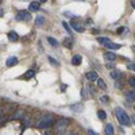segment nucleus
Returning a JSON list of instances; mask_svg holds the SVG:
<instances>
[{"label":"nucleus","instance_id":"28","mask_svg":"<svg viewBox=\"0 0 135 135\" xmlns=\"http://www.w3.org/2000/svg\"><path fill=\"white\" fill-rule=\"evenodd\" d=\"M126 30H128V28H126V27H120V28L118 30V34H123V32H124Z\"/></svg>","mask_w":135,"mask_h":135},{"label":"nucleus","instance_id":"33","mask_svg":"<svg viewBox=\"0 0 135 135\" xmlns=\"http://www.w3.org/2000/svg\"><path fill=\"white\" fill-rule=\"evenodd\" d=\"M45 2H47V0H39V3H45Z\"/></svg>","mask_w":135,"mask_h":135},{"label":"nucleus","instance_id":"35","mask_svg":"<svg viewBox=\"0 0 135 135\" xmlns=\"http://www.w3.org/2000/svg\"><path fill=\"white\" fill-rule=\"evenodd\" d=\"M132 120H134V123H135V116H134V118H132Z\"/></svg>","mask_w":135,"mask_h":135},{"label":"nucleus","instance_id":"7","mask_svg":"<svg viewBox=\"0 0 135 135\" xmlns=\"http://www.w3.org/2000/svg\"><path fill=\"white\" fill-rule=\"evenodd\" d=\"M86 78H88L89 81H96L97 78H99V76H97L96 72H88L86 73Z\"/></svg>","mask_w":135,"mask_h":135},{"label":"nucleus","instance_id":"15","mask_svg":"<svg viewBox=\"0 0 135 135\" xmlns=\"http://www.w3.org/2000/svg\"><path fill=\"white\" fill-rule=\"evenodd\" d=\"M70 108H72V111L81 112V111L84 109V105H81V104H73V105H70Z\"/></svg>","mask_w":135,"mask_h":135},{"label":"nucleus","instance_id":"24","mask_svg":"<svg viewBox=\"0 0 135 135\" xmlns=\"http://www.w3.org/2000/svg\"><path fill=\"white\" fill-rule=\"evenodd\" d=\"M81 97H83V99H85V100L89 97V96H88V91H86V88L81 89Z\"/></svg>","mask_w":135,"mask_h":135},{"label":"nucleus","instance_id":"4","mask_svg":"<svg viewBox=\"0 0 135 135\" xmlns=\"http://www.w3.org/2000/svg\"><path fill=\"white\" fill-rule=\"evenodd\" d=\"M68 126H69V120H68V119H61V120H58L57 123H55V130H57V131H62Z\"/></svg>","mask_w":135,"mask_h":135},{"label":"nucleus","instance_id":"38","mask_svg":"<svg viewBox=\"0 0 135 135\" xmlns=\"http://www.w3.org/2000/svg\"><path fill=\"white\" fill-rule=\"evenodd\" d=\"M65 135H66V134H65Z\"/></svg>","mask_w":135,"mask_h":135},{"label":"nucleus","instance_id":"1","mask_svg":"<svg viewBox=\"0 0 135 135\" xmlns=\"http://www.w3.org/2000/svg\"><path fill=\"white\" fill-rule=\"evenodd\" d=\"M116 116H118V120L122 123L123 126H130L131 124L130 116L127 115V112L123 111L122 108H116Z\"/></svg>","mask_w":135,"mask_h":135},{"label":"nucleus","instance_id":"3","mask_svg":"<svg viewBox=\"0 0 135 135\" xmlns=\"http://www.w3.org/2000/svg\"><path fill=\"white\" fill-rule=\"evenodd\" d=\"M16 20H25V22H28L31 19V14L27 12V11H19V12L16 14L15 16Z\"/></svg>","mask_w":135,"mask_h":135},{"label":"nucleus","instance_id":"26","mask_svg":"<svg viewBox=\"0 0 135 135\" xmlns=\"http://www.w3.org/2000/svg\"><path fill=\"white\" fill-rule=\"evenodd\" d=\"M49 62H50L51 65H54V66H58V62L55 61L54 58H51V57H49Z\"/></svg>","mask_w":135,"mask_h":135},{"label":"nucleus","instance_id":"30","mask_svg":"<svg viewBox=\"0 0 135 135\" xmlns=\"http://www.w3.org/2000/svg\"><path fill=\"white\" fill-rule=\"evenodd\" d=\"M88 134H89V135H99V134H97V132H95L93 130H89V131H88Z\"/></svg>","mask_w":135,"mask_h":135},{"label":"nucleus","instance_id":"16","mask_svg":"<svg viewBox=\"0 0 135 135\" xmlns=\"http://www.w3.org/2000/svg\"><path fill=\"white\" fill-rule=\"evenodd\" d=\"M111 77L114 78V80H119V78L122 77V73L119 70H112L111 72Z\"/></svg>","mask_w":135,"mask_h":135},{"label":"nucleus","instance_id":"8","mask_svg":"<svg viewBox=\"0 0 135 135\" xmlns=\"http://www.w3.org/2000/svg\"><path fill=\"white\" fill-rule=\"evenodd\" d=\"M70 27H72L73 30H76L77 32H83V31H84V27H83L81 25L76 23V22H73V20H72V25H70Z\"/></svg>","mask_w":135,"mask_h":135},{"label":"nucleus","instance_id":"14","mask_svg":"<svg viewBox=\"0 0 135 135\" xmlns=\"http://www.w3.org/2000/svg\"><path fill=\"white\" fill-rule=\"evenodd\" d=\"M72 64L73 65H80L81 64V55H78V54H76V55H73V58H72Z\"/></svg>","mask_w":135,"mask_h":135},{"label":"nucleus","instance_id":"10","mask_svg":"<svg viewBox=\"0 0 135 135\" xmlns=\"http://www.w3.org/2000/svg\"><path fill=\"white\" fill-rule=\"evenodd\" d=\"M126 100L128 101V103H134V101H135V91L127 92V95H126Z\"/></svg>","mask_w":135,"mask_h":135},{"label":"nucleus","instance_id":"31","mask_svg":"<svg viewBox=\"0 0 135 135\" xmlns=\"http://www.w3.org/2000/svg\"><path fill=\"white\" fill-rule=\"evenodd\" d=\"M101 101H108V97L107 96H103V97H101Z\"/></svg>","mask_w":135,"mask_h":135},{"label":"nucleus","instance_id":"11","mask_svg":"<svg viewBox=\"0 0 135 135\" xmlns=\"http://www.w3.org/2000/svg\"><path fill=\"white\" fill-rule=\"evenodd\" d=\"M16 64H18V58H16V57H11V58H8V60H7V62H6V65H7L8 68L15 66Z\"/></svg>","mask_w":135,"mask_h":135},{"label":"nucleus","instance_id":"5","mask_svg":"<svg viewBox=\"0 0 135 135\" xmlns=\"http://www.w3.org/2000/svg\"><path fill=\"white\" fill-rule=\"evenodd\" d=\"M105 47L107 49H109V50H119L120 49V45L119 43H114V42H107L105 43Z\"/></svg>","mask_w":135,"mask_h":135},{"label":"nucleus","instance_id":"17","mask_svg":"<svg viewBox=\"0 0 135 135\" xmlns=\"http://www.w3.org/2000/svg\"><path fill=\"white\" fill-rule=\"evenodd\" d=\"M97 116H99L100 120H105V118H107V112L103 111V109H100V111H97Z\"/></svg>","mask_w":135,"mask_h":135},{"label":"nucleus","instance_id":"25","mask_svg":"<svg viewBox=\"0 0 135 135\" xmlns=\"http://www.w3.org/2000/svg\"><path fill=\"white\" fill-rule=\"evenodd\" d=\"M34 76V72L32 70H28V72H26V74H25V78H31Z\"/></svg>","mask_w":135,"mask_h":135},{"label":"nucleus","instance_id":"9","mask_svg":"<svg viewBox=\"0 0 135 135\" xmlns=\"http://www.w3.org/2000/svg\"><path fill=\"white\" fill-rule=\"evenodd\" d=\"M104 134H105V135H114V134H115L114 126H112V124H107L105 128H104Z\"/></svg>","mask_w":135,"mask_h":135},{"label":"nucleus","instance_id":"20","mask_svg":"<svg viewBox=\"0 0 135 135\" xmlns=\"http://www.w3.org/2000/svg\"><path fill=\"white\" fill-rule=\"evenodd\" d=\"M47 41H49V43L51 45V46H54V47H57V46H58V42H57V41H55L54 38H51V37H49V38H47Z\"/></svg>","mask_w":135,"mask_h":135},{"label":"nucleus","instance_id":"23","mask_svg":"<svg viewBox=\"0 0 135 135\" xmlns=\"http://www.w3.org/2000/svg\"><path fill=\"white\" fill-rule=\"evenodd\" d=\"M97 41H99L100 43H103V45H105L107 42H109V38H104V37H99V38H97Z\"/></svg>","mask_w":135,"mask_h":135},{"label":"nucleus","instance_id":"34","mask_svg":"<svg viewBox=\"0 0 135 135\" xmlns=\"http://www.w3.org/2000/svg\"><path fill=\"white\" fill-rule=\"evenodd\" d=\"M3 15V11H0V16H2Z\"/></svg>","mask_w":135,"mask_h":135},{"label":"nucleus","instance_id":"36","mask_svg":"<svg viewBox=\"0 0 135 135\" xmlns=\"http://www.w3.org/2000/svg\"><path fill=\"white\" fill-rule=\"evenodd\" d=\"M2 2H3V0H0V4H2Z\"/></svg>","mask_w":135,"mask_h":135},{"label":"nucleus","instance_id":"22","mask_svg":"<svg viewBox=\"0 0 135 135\" xmlns=\"http://www.w3.org/2000/svg\"><path fill=\"white\" fill-rule=\"evenodd\" d=\"M62 26L65 27V30H66L68 32H69V35H72V34H73V32H72V30H70L72 27H70L69 25H68V23H66V22H62Z\"/></svg>","mask_w":135,"mask_h":135},{"label":"nucleus","instance_id":"12","mask_svg":"<svg viewBox=\"0 0 135 135\" xmlns=\"http://www.w3.org/2000/svg\"><path fill=\"white\" fill-rule=\"evenodd\" d=\"M30 11H38L39 8H41V3L39 2H32V3H30Z\"/></svg>","mask_w":135,"mask_h":135},{"label":"nucleus","instance_id":"37","mask_svg":"<svg viewBox=\"0 0 135 135\" xmlns=\"http://www.w3.org/2000/svg\"><path fill=\"white\" fill-rule=\"evenodd\" d=\"M132 49H134V51H135V46H134V47H132Z\"/></svg>","mask_w":135,"mask_h":135},{"label":"nucleus","instance_id":"32","mask_svg":"<svg viewBox=\"0 0 135 135\" xmlns=\"http://www.w3.org/2000/svg\"><path fill=\"white\" fill-rule=\"evenodd\" d=\"M131 6H132V7L135 8V0H132V2H131Z\"/></svg>","mask_w":135,"mask_h":135},{"label":"nucleus","instance_id":"2","mask_svg":"<svg viewBox=\"0 0 135 135\" xmlns=\"http://www.w3.org/2000/svg\"><path fill=\"white\" fill-rule=\"evenodd\" d=\"M51 124H53V115L47 114V115L42 116V119L38 123V127L39 128H49V127H51Z\"/></svg>","mask_w":135,"mask_h":135},{"label":"nucleus","instance_id":"19","mask_svg":"<svg viewBox=\"0 0 135 135\" xmlns=\"http://www.w3.org/2000/svg\"><path fill=\"white\" fill-rule=\"evenodd\" d=\"M96 81H97V85H99L100 89H107V84H105L103 80H101V78H97Z\"/></svg>","mask_w":135,"mask_h":135},{"label":"nucleus","instance_id":"29","mask_svg":"<svg viewBox=\"0 0 135 135\" xmlns=\"http://www.w3.org/2000/svg\"><path fill=\"white\" fill-rule=\"evenodd\" d=\"M128 69H131V70H135V64H130V65H128Z\"/></svg>","mask_w":135,"mask_h":135},{"label":"nucleus","instance_id":"6","mask_svg":"<svg viewBox=\"0 0 135 135\" xmlns=\"http://www.w3.org/2000/svg\"><path fill=\"white\" fill-rule=\"evenodd\" d=\"M7 37H8V41H11V42H16L19 39V35H18L15 31H9Z\"/></svg>","mask_w":135,"mask_h":135},{"label":"nucleus","instance_id":"13","mask_svg":"<svg viewBox=\"0 0 135 135\" xmlns=\"http://www.w3.org/2000/svg\"><path fill=\"white\" fill-rule=\"evenodd\" d=\"M105 60H108V61H115L116 60V54L115 53H112V51H108V53H105Z\"/></svg>","mask_w":135,"mask_h":135},{"label":"nucleus","instance_id":"27","mask_svg":"<svg viewBox=\"0 0 135 135\" xmlns=\"http://www.w3.org/2000/svg\"><path fill=\"white\" fill-rule=\"evenodd\" d=\"M130 84H131V86L135 88V76H132V77L130 78Z\"/></svg>","mask_w":135,"mask_h":135},{"label":"nucleus","instance_id":"21","mask_svg":"<svg viewBox=\"0 0 135 135\" xmlns=\"http://www.w3.org/2000/svg\"><path fill=\"white\" fill-rule=\"evenodd\" d=\"M43 23H45V18H43V16H38L37 20H35V25H37V26H41V25H43Z\"/></svg>","mask_w":135,"mask_h":135},{"label":"nucleus","instance_id":"18","mask_svg":"<svg viewBox=\"0 0 135 135\" xmlns=\"http://www.w3.org/2000/svg\"><path fill=\"white\" fill-rule=\"evenodd\" d=\"M64 45H65L66 47H69V49H70V47L73 46V39H72V38H66V39H64Z\"/></svg>","mask_w":135,"mask_h":135}]
</instances>
